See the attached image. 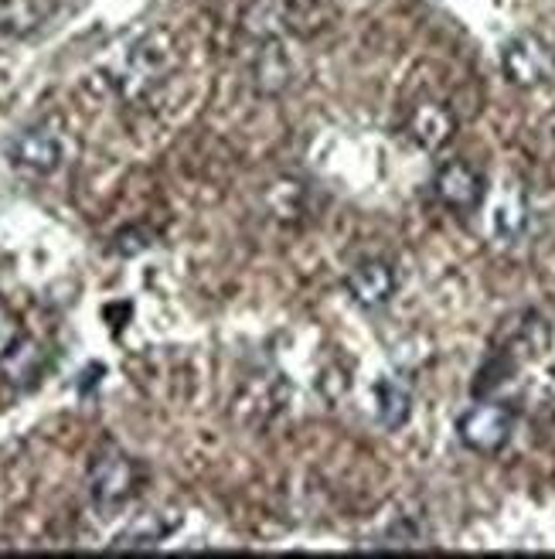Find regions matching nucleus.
<instances>
[{
    "instance_id": "1",
    "label": "nucleus",
    "mask_w": 555,
    "mask_h": 559,
    "mask_svg": "<svg viewBox=\"0 0 555 559\" xmlns=\"http://www.w3.org/2000/svg\"><path fill=\"white\" fill-rule=\"evenodd\" d=\"M136 485H141V467H136L133 457H126L123 451H102L93 467H89V501L102 512L113 515L120 512L126 501L136 495Z\"/></svg>"
},
{
    "instance_id": "2",
    "label": "nucleus",
    "mask_w": 555,
    "mask_h": 559,
    "mask_svg": "<svg viewBox=\"0 0 555 559\" xmlns=\"http://www.w3.org/2000/svg\"><path fill=\"white\" fill-rule=\"evenodd\" d=\"M515 433V409L505 403H478L457 419V437L467 451L497 454Z\"/></svg>"
},
{
    "instance_id": "3",
    "label": "nucleus",
    "mask_w": 555,
    "mask_h": 559,
    "mask_svg": "<svg viewBox=\"0 0 555 559\" xmlns=\"http://www.w3.org/2000/svg\"><path fill=\"white\" fill-rule=\"evenodd\" d=\"M502 72L518 90L545 86L555 75V48L539 35H515L502 51Z\"/></svg>"
},
{
    "instance_id": "4",
    "label": "nucleus",
    "mask_w": 555,
    "mask_h": 559,
    "mask_svg": "<svg viewBox=\"0 0 555 559\" xmlns=\"http://www.w3.org/2000/svg\"><path fill=\"white\" fill-rule=\"evenodd\" d=\"M4 157L14 171H24V175H35V178H45L51 171H59L62 164V140L51 127L45 123H35V127H24L17 133H11V140L4 144Z\"/></svg>"
},
{
    "instance_id": "5",
    "label": "nucleus",
    "mask_w": 555,
    "mask_h": 559,
    "mask_svg": "<svg viewBox=\"0 0 555 559\" xmlns=\"http://www.w3.org/2000/svg\"><path fill=\"white\" fill-rule=\"evenodd\" d=\"M433 194L443 209H450L457 215H470L481 209L487 188H484V178L467 160H447L433 178Z\"/></svg>"
},
{
    "instance_id": "6",
    "label": "nucleus",
    "mask_w": 555,
    "mask_h": 559,
    "mask_svg": "<svg viewBox=\"0 0 555 559\" xmlns=\"http://www.w3.org/2000/svg\"><path fill=\"white\" fill-rule=\"evenodd\" d=\"M454 130H457V120L454 114L443 103L436 99H423V103H415L409 109V117H406V133L409 140L420 151H439V147H447L450 140H454Z\"/></svg>"
},
{
    "instance_id": "7",
    "label": "nucleus",
    "mask_w": 555,
    "mask_h": 559,
    "mask_svg": "<svg viewBox=\"0 0 555 559\" xmlns=\"http://www.w3.org/2000/svg\"><path fill=\"white\" fill-rule=\"evenodd\" d=\"M345 287H348V294H351V300L358 307H369V311H375V307H385L388 300L396 297L399 280H396V270L388 266L385 260H365V263H358L348 273Z\"/></svg>"
},
{
    "instance_id": "8",
    "label": "nucleus",
    "mask_w": 555,
    "mask_h": 559,
    "mask_svg": "<svg viewBox=\"0 0 555 559\" xmlns=\"http://www.w3.org/2000/svg\"><path fill=\"white\" fill-rule=\"evenodd\" d=\"M487 229L497 242H505V246H511L524 236V229H529V199H524V191L518 185H505L502 194L494 199Z\"/></svg>"
},
{
    "instance_id": "9",
    "label": "nucleus",
    "mask_w": 555,
    "mask_h": 559,
    "mask_svg": "<svg viewBox=\"0 0 555 559\" xmlns=\"http://www.w3.org/2000/svg\"><path fill=\"white\" fill-rule=\"evenodd\" d=\"M290 75H293V66H290V55L283 48L280 38H269V41H260V51L253 59V82H256V93L263 96H276L290 86Z\"/></svg>"
},
{
    "instance_id": "10",
    "label": "nucleus",
    "mask_w": 555,
    "mask_h": 559,
    "mask_svg": "<svg viewBox=\"0 0 555 559\" xmlns=\"http://www.w3.org/2000/svg\"><path fill=\"white\" fill-rule=\"evenodd\" d=\"M45 369H48V352H45V345L38 338H32V334H27V338L14 352L4 361H0V376H4L17 389L38 385Z\"/></svg>"
},
{
    "instance_id": "11",
    "label": "nucleus",
    "mask_w": 555,
    "mask_h": 559,
    "mask_svg": "<svg viewBox=\"0 0 555 559\" xmlns=\"http://www.w3.org/2000/svg\"><path fill=\"white\" fill-rule=\"evenodd\" d=\"M375 416L385 430H399L412 416V389L399 376H385L375 382Z\"/></svg>"
},
{
    "instance_id": "12",
    "label": "nucleus",
    "mask_w": 555,
    "mask_h": 559,
    "mask_svg": "<svg viewBox=\"0 0 555 559\" xmlns=\"http://www.w3.org/2000/svg\"><path fill=\"white\" fill-rule=\"evenodd\" d=\"M287 0H253L242 14V32L256 41L280 38L287 27Z\"/></svg>"
},
{
    "instance_id": "13",
    "label": "nucleus",
    "mask_w": 555,
    "mask_h": 559,
    "mask_svg": "<svg viewBox=\"0 0 555 559\" xmlns=\"http://www.w3.org/2000/svg\"><path fill=\"white\" fill-rule=\"evenodd\" d=\"M178 519H160V515H141L130 528L117 536V549H144V546H157L160 539H168L174 533Z\"/></svg>"
},
{
    "instance_id": "14",
    "label": "nucleus",
    "mask_w": 555,
    "mask_h": 559,
    "mask_svg": "<svg viewBox=\"0 0 555 559\" xmlns=\"http://www.w3.org/2000/svg\"><path fill=\"white\" fill-rule=\"evenodd\" d=\"M24 338H27L24 321L17 318V311H11V307L0 300V361H4Z\"/></svg>"
}]
</instances>
